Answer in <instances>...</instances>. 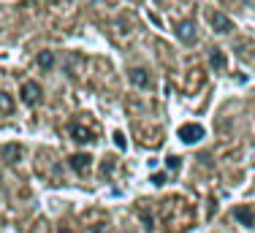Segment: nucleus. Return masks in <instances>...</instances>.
<instances>
[{
  "label": "nucleus",
  "instance_id": "obj_3",
  "mask_svg": "<svg viewBox=\"0 0 255 233\" xmlns=\"http://www.w3.org/2000/svg\"><path fill=\"white\" fill-rule=\"evenodd\" d=\"M209 25H212L217 33H231V30H234L231 19H228L225 14H220V11H212V14H209Z\"/></svg>",
  "mask_w": 255,
  "mask_h": 233
},
{
  "label": "nucleus",
  "instance_id": "obj_6",
  "mask_svg": "<svg viewBox=\"0 0 255 233\" xmlns=\"http://www.w3.org/2000/svg\"><path fill=\"white\" fill-rule=\"evenodd\" d=\"M90 160H92L90 155H73L68 163H71V168H73L76 174H87V168H90Z\"/></svg>",
  "mask_w": 255,
  "mask_h": 233
},
{
  "label": "nucleus",
  "instance_id": "obj_9",
  "mask_svg": "<svg viewBox=\"0 0 255 233\" xmlns=\"http://www.w3.org/2000/svg\"><path fill=\"white\" fill-rule=\"evenodd\" d=\"M19 155H22L19 144H5V147H3V160H5V163H11V166L19 160Z\"/></svg>",
  "mask_w": 255,
  "mask_h": 233
},
{
  "label": "nucleus",
  "instance_id": "obj_1",
  "mask_svg": "<svg viewBox=\"0 0 255 233\" xmlns=\"http://www.w3.org/2000/svg\"><path fill=\"white\" fill-rule=\"evenodd\" d=\"M179 138H182L185 144H195L204 138V127L201 125H182L179 127Z\"/></svg>",
  "mask_w": 255,
  "mask_h": 233
},
{
  "label": "nucleus",
  "instance_id": "obj_13",
  "mask_svg": "<svg viewBox=\"0 0 255 233\" xmlns=\"http://www.w3.org/2000/svg\"><path fill=\"white\" fill-rule=\"evenodd\" d=\"M166 168H169V171H177V168H179V157H169V160H166Z\"/></svg>",
  "mask_w": 255,
  "mask_h": 233
},
{
  "label": "nucleus",
  "instance_id": "obj_2",
  "mask_svg": "<svg viewBox=\"0 0 255 233\" xmlns=\"http://www.w3.org/2000/svg\"><path fill=\"white\" fill-rule=\"evenodd\" d=\"M38 98H41V87H38L36 81H25V84H22V101H25L27 106H36Z\"/></svg>",
  "mask_w": 255,
  "mask_h": 233
},
{
  "label": "nucleus",
  "instance_id": "obj_11",
  "mask_svg": "<svg viewBox=\"0 0 255 233\" xmlns=\"http://www.w3.org/2000/svg\"><path fill=\"white\" fill-rule=\"evenodd\" d=\"M14 112V101L8 92H0V114H11Z\"/></svg>",
  "mask_w": 255,
  "mask_h": 233
},
{
  "label": "nucleus",
  "instance_id": "obj_4",
  "mask_svg": "<svg viewBox=\"0 0 255 233\" xmlns=\"http://www.w3.org/2000/svg\"><path fill=\"white\" fill-rule=\"evenodd\" d=\"M177 38L182 41V44H193L195 41V25L193 22H179L177 25Z\"/></svg>",
  "mask_w": 255,
  "mask_h": 233
},
{
  "label": "nucleus",
  "instance_id": "obj_14",
  "mask_svg": "<svg viewBox=\"0 0 255 233\" xmlns=\"http://www.w3.org/2000/svg\"><path fill=\"white\" fill-rule=\"evenodd\" d=\"M114 144H117L120 149H125V136H123V133H120V130L114 133Z\"/></svg>",
  "mask_w": 255,
  "mask_h": 233
},
{
  "label": "nucleus",
  "instance_id": "obj_15",
  "mask_svg": "<svg viewBox=\"0 0 255 233\" xmlns=\"http://www.w3.org/2000/svg\"><path fill=\"white\" fill-rule=\"evenodd\" d=\"M152 184H163V174H155V176H152Z\"/></svg>",
  "mask_w": 255,
  "mask_h": 233
},
{
  "label": "nucleus",
  "instance_id": "obj_16",
  "mask_svg": "<svg viewBox=\"0 0 255 233\" xmlns=\"http://www.w3.org/2000/svg\"><path fill=\"white\" fill-rule=\"evenodd\" d=\"M60 233H73V231H71V228H63V231H60Z\"/></svg>",
  "mask_w": 255,
  "mask_h": 233
},
{
  "label": "nucleus",
  "instance_id": "obj_12",
  "mask_svg": "<svg viewBox=\"0 0 255 233\" xmlns=\"http://www.w3.org/2000/svg\"><path fill=\"white\" fill-rule=\"evenodd\" d=\"M38 65H41V68H52V65H55V55H52V52H41V55H38Z\"/></svg>",
  "mask_w": 255,
  "mask_h": 233
},
{
  "label": "nucleus",
  "instance_id": "obj_10",
  "mask_svg": "<svg viewBox=\"0 0 255 233\" xmlns=\"http://www.w3.org/2000/svg\"><path fill=\"white\" fill-rule=\"evenodd\" d=\"M209 65L214 68V71H223V68H225V55L220 49H212L209 52Z\"/></svg>",
  "mask_w": 255,
  "mask_h": 233
},
{
  "label": "nucleus",
  "instance_id": "obj_7",
  "mask_svg": "<svg viewBox=\"0 0 255 233\" xmlns=\"http://www.w3.org/2000/svg\"><path fill=\"white\" fill-rule=\"evenodd\" d=\"M71 133H73V138H76L79 144H90V141H95V138H92V130H90V127L71 125Z\"/></svg>",
  "mask_w": 255,
  "mask_h": 233
},
{
  "label": "nucleus",
  "instance_id": "obj_5",
  "mask_svg": "<svg viewBox=\"0 0 255 233\" xmlns=\"http://www.w3.org/2000/svg\"><path fill=\"white\" fill-rule=\"evenodd\" d=\"M234 220H236V223H242V225H247V228H253V225H255V214H253L250 206H236L234 209Z\"/></svg>",
  "mask_w": 255,
  "mask_h": 233
},
{
  "label": "nucleus",
  "instance_id": "obj_8",
  "mask_svg": "<svg viewBox=\"0 0 255 233\" xmlns=\"http://www.w3.org/2000/svg\"><path fill=\"white\" fill-rule=\"evenodd\" d=\"M128 79H130L136 87H149V73L144 71V68H133V71L128 73Z\"/></svg>",
  "mask_w": 255,
  "mask_h": 233
}]
</instances>
